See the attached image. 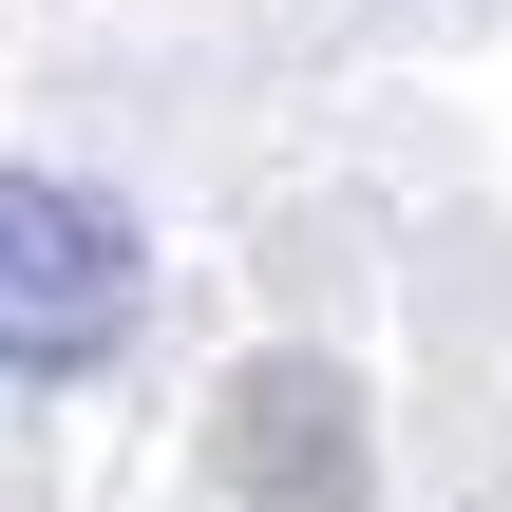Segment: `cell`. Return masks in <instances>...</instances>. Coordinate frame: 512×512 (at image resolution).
<instances>
[{"instance_id": "obj_1", "label": "cell", "mask_w": 512, "mask_h": 512, "mask_svg": "<svg viewBox=\"0 0 512 512\" xmlns=\"http://www.w3.org/2000/svg\"><path fill=\"white\" fill-rule=\"evenodd\" d=\"M152 323V228L76 171H0V380H95Z\"/></svg>"}]
</instances>
